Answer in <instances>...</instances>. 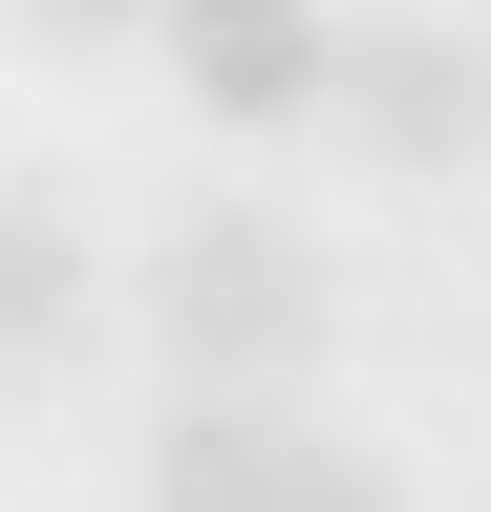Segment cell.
<instances>
[{
	"mask_svg": "<svg viewBox=\"0 0 491 512\" xmlns=\"http://www.w3.org/2000/svg\"><path fill=\"white\" fill-rule=\"evenodd\" d=\"M321 107H342L385 171H449L470 128H491V43H470V22H427V0H385V22H342Z\"/></svg>",
	"mask_w": 491,
	"mask_h": 512,
	"instance_id": "3957f363",
	"label": "cell"
},
{
	"mask_svg": "<svg viewBox=\"0 0 491 512\" xmlns=\"http://www.w3.org/2000/svg\"><path fill=\"white\" fill-rule=\"evenodd\" d=\"M150 320H171V363H193L214 406H278L299 342H321V235H299L278 192H214V214L150 256Z\"/></svg>",
	"mask_w": 491,
	"mask_h": 512,
	"instance_id": "6da1fadb",
	"label": "cell"
},
{
	"mask_svg": "<svg viewBox=\"0 0 491 512\" xmlns=\"http://www.w3.org/2000/svg\"><path fill=\"white\" fill-rule=\"evenodd\" d=\"M86 342V235L65 192H0V363H65Z\"/></svg>",
	"mask_w": 491,
	"mask_h": 512,
	"instance_id": "5b68a950",
	"label": "cell"
},
{
	"mask_svg": "<svg viewBox=\"0 0 491 512\" xmlns=\"http://www.w3.org/2000/svg\"><path fill=\"white\" fill-rule=\"evenodd\" d=\"M171 86H193L214 128H299V107H321V64H342V22H321V0H171Z\"/></svg>",
	"mask_w": 491,
	"mask_h": 512,
	"instance_id": "277c9868",
	"label": "cell"
},
{
	"mask_svg": "<svg viewBox=\"0 0 491 512\" xmlns=\"http://www.w3.org/2000/svg\"><path fill=\"white\" fill-rule=\"evenodd\" d=\"M43 22H65V43H107V22H171V0H43Z\"/></svg>",
	"mask_w": 491,
	"mask_h": 512,
	"instance_id": "8992f818",
	"label": "cell"
},
{
	"mask_svg": "<svg viewBox=\"0 0 491 512\" xmlns=\"http://www.w3.org/2000/svg\"><path fill=\"white\" fill-rule=\"evenodd\" d=\"M150 512H406L385 448H321V427H278V406H171L150 427Z\"/></svg>",
	"mask_w": 491,
	"mask_h": 512,
	"instance_id": "7a4b0ae2",
	"label": "cell"
}]
</instances>
